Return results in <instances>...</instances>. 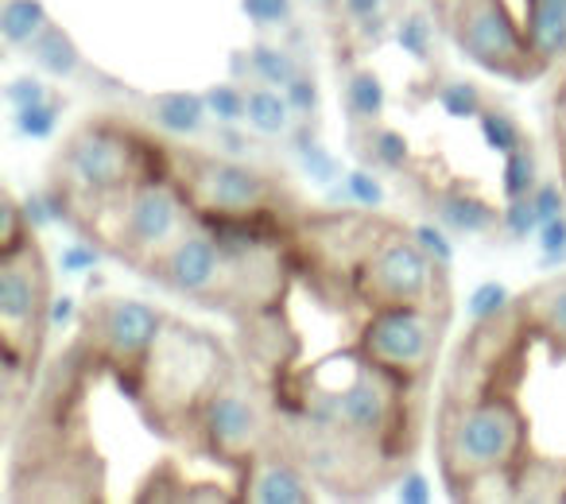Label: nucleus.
<instances>
[{
	"instance_id": "10",
	"label": "nucleus",
	"mask_w": 566,
	"mask_h": 504,
	"mask_svg": "<svg viewBox=\"0 0 566 504\" xmlns=\"http://www.w3.org/2000/svg\"><path fill=\"white\" fill-rule=\"evenodd\" d=\"M442 17H447V28L458 48L478 66H485L489 74H501L509 82H527L547 71V63L535 55L527 32L504 9V0H450Z\"/></svg>"
},
{
	"instance_id": "15",
	"label": "nucleus",
	"mask_w": 566,
	"mask_h": 504,
	"mask_svg": "<svg viewBox=\"0 0 566 504\" xmlns=\"http://www.w3.org/2000/svg\"><path fill=\"white\" fill-rule=\"evenodd\" d=\"M431 206H434V213H439V225H447L450 233L485 237L501 229V210L489 206L485 198H478L470 187H462V182H450V187L434 190Z\"/></svg>"
},
{
	"instance_id": "37",
	"label": "nucleus",
	"mask_w": 566,
	"mask_h": 504,
	"mask_svg": "<svg viewBox=\"0 0 566 504\" xmlns=\"http://www.w3.org/2000/svg\"><path fill=\"white\" fill-rule=\"evenodd\" d=\"M241 9L256 28H287L295 17L292 0H241Z\"/></svg>"
},
{
	"instance_id": "9",
	"label": "nucleus",
	"mask_w": 566,
	"mask_h": 504,
	"mask_svg": "<svg viewBox=\"0 0 566 504\" xmlns=\"http://www.w3.org/2000/svg\"><path fill=\"white\" fill-rule=\"evenodd\" d=\"M450 315L431 307H369L357 326V354L388 377L419 388L434 369Z\"/></svg>"
},
{
	"instance_id": "32",
	"label": "nucleus",
	"mask_w": 566,
	"mask_h": 504,
	"mask_svg": "<svg viewBox=\"0 0 566 504\" xmlns=\"http://www.w3.org/2000/svg\"><path fill=\"white\" fill-rule=\"evenodd\" d=\"M12 120H17V133L28 136V140H51L55 128H59V102L55 97H48V102L12 109Z\"/></svg>"
},
{
	"instance_id": "22",
	"label": "nucleus",
	"mask_w": 566,
	"mask_h": 504,
	"mask_svg": "<svg viewBox=\"0 0 566 504\" xmlns=\"http://www.w3.org/2000/svg\"><path fill=\"white\" fill-rule=\"evenodd\" d=\"M342 97H346V113H349V125H373V120L385 117V82L373 66H354L346 74V86H342Z\"/></svg>"
},
{
	"instance_id": "30",
	"label": "nucleus",
	"mask_w": 566,
	"mask_h": 504,
	"mask_svg": "<svg viewBox=\"0 0 566 504\" xmlns=\"http://www.w3.org/2000/svg\"><path fill=\"white\" fill-rule=\"evenodd\" d=\"M32 233L35 229H32V221H28L24 202H20L12 190H4V195H0V256H9L20 244H28Z\"/></svg>"
},
{
	"instance_id": "12",
	"label": "nucleus",
	"mask_w": 566,
	"mask_h": 504,
	"mask_svg": "<svg viewBox=\"0 0 566 504\" xmlns=\"http://www.w3.org/2000/svg\"><path fill=\"white\" fill-rule=\"evenodd\" d=\"M144 272L167 292L187 295L202 307H218L221 284H226V244L213 229H187Z\"/></svg>"
},
{
	"instance_id": "21",
	"label": "nucleus",
	"mask_w": 566,
	"mask_h": 504,
	"mask_svg": "<svg viewBox=\"0 0 566 504\" xmlns=\"http://www.w3.org/2000/svg\"><path fill=\"white\" fill-rule=\"evenodd\" d=\"M55 24L43 0H4L0 4V40L17 51H28L48 28Z\"/></svg>"
},
{
	"instance_id": "7",
	"label": "nucleus",
	"mask_w": 566,
	"mask_h": 504,
	"mask_svg": "<svg viewBox=\"0 0 566 504\" xmlns=\"http://www.w3.org/2000/svg\"><path fill=\"white\" fill-rule=\"evenodd\" d=\"M82 354L86 361H97L120 380L128 396H133L140 369L148 361L151 346H156L159 330H164L167 315H159L151 303L128 300V295H97L90 307L82 311Z\"/></svg>"
},
{
	"instance_id": "42",
	"label": "nucleus",
	"mask_w": 566,
	"mask_h": 504,
	"mask_svg": "<svg viewBox=\"0 0 566 504\" xmlns=\"http://www.w3.org/2000/svg\"><path fill=\"white\" fill-rule=\"evenodd\" d=\"M532 198H535V213H539V225H543V221H551V218H563L566 195H563V187H558V182H539V187L532 190Z\"/></svg>"
},
{
	"instance_id": "14",
	"label": "nucleus",
	"mask_w": 566,
	"mask_h": 504,
	"mask_svg": "<svg viewBox=\"0 0 566 504\" xmlns=\"http://www.w3.org/2000/svg\"><path fill=\"white\" fill-rule=\"evenodd\" d=\"M512 311L524 323V330L539 334L558 354H566V276H555L547 284L532 287L527 295H520Z\"/></svg>"
},
{
	"instance_id": "46",
	"label": "nucleus",
	"mask_w": 566,
	"mask_h": 504,
	"mask_svg": "<svg viewBox=\"0 0 566 504\" xmlns=\"http://www.w3.org/2000/svg\"><path fill=\"white\" fill-rule=\"evenodd\" d=\"M315 4H326V9H331V4H342V0H315Z\"/></svg>"
},
{
	"instance_id": "41",
	"label": "nucleus",
	"mask_w": 566,
	"mask_h": 504,
	"mask_svg": "<svg viewBox=\"0 0 566 504\" xmlns=\"http://www.w3.org/2000/svg\"><path fill=\"white\" fill-rule=\"evenodd\" d=\"M97 256H102V252H97L90 241H71V244L63 249V256H59V269H63L66 276H82V272L94 269Z\"/></svg>"
},
{
	"instance_id": "18",
	"label": "nucleus",
	"mask_w": 566,
	"mask_h": 504,
	"mask_svg": "<svg viewBox=\"0 0 566 504\" xmlns=\"http://www.w3.org/2000/svg\"><path fill=\"white\" fill-rule=\"evenodd\" d=\"M233 66H244V71H249L252 86H275V90H283L295 74H300V59L283 48V43H268V40L252 43L249 51H237Z\"/></svg>"
},
{
	"instance_id": "31",
	"label": "nucleus",
	"mask_w": 566,
	"mask_h": 504,
	"mask_svg": "<svg viewBox=\"0 0 566 504\" xmlns=\"http://www.w3.org/2000/svg\"><path fill=\"white\" fill-rule=\"evenodd\" d=\"M396 43L408 51L419 63H431L434 55V24L427 12H408V17L396 20Z\"/></svg>"
},
{
	"instance_id": "27",
	"label": "nucleus",
	"mask_w": 566,
	"mask_h": 504,
	"mask_svg": "<svg viewBox=\"0 0 566 504\" xmlns=\"http://www.w3.org/2000/svg\"><path fill=\"white\" fill-rule=\"evenodd\" d=\"M295 140V156H300L303 171L311 175L315 182H323V187H331V182H338V159H334V151L326 148L323 140H318L315 133L307 128V120H303L300 133H292Z\"/></svg>"
},
{
	"instance_id": "26",
	"label": "nucleus",
	"mask_w": 566,
	"mask_h": 504,
	"mask_svg": "<svg viewBox=\"0 0 566 504\" xmlns=\"http://www.w3.org/2000/svg\"><path fill=\"white\" fill-rule=\"evenodd\" d=\"M434 102L442 105L447 117L465 120V117H478L489 105V97H485V90L470 78H442L439 86H434Z\"/></svg>"
},
{
	"instance_id": "36",
	"label": "nucleus",
	"mask_w": 566,
	"mask_h": 504,
	"mask_svg": "<svg viewBox=\"0 0 566 504\" xmlns=\"http://www.w3.org/2000/svg\"><path fill=\"white\" fill-rule=\"evenodd\" d=\"M283 94H287V102H292V109L300 120H311L318 113V82H315V74L303 71V66H300V74L283 86Z\"/></svg>"
},
{
	"instance_id": "29",
	"label": "nucleus",
	"mask_w": 566,
	"mask_h": 504,
	"mask_svg": "<svg viewBox=\"0 0 566 504\" xmlns=\"http://www.w3.org/2000/svg\"><path fill=\"white\" fill-rule=\"evenodd\" d=\"M501 187H504V198H524V195H532V190L539 187V164H535L532 140H527L524 148H516V151H509V156H504Z\"/></svg>"
},
{
	"instance_id": "25",
	"label": "nucleus",
	"mask_w": 566,
	"mask_h": 504,
	"mask_svg": "<svg viewBox=\"0 0 566 504\" xmlns=\"http://www.w3.org/2000/svg\"><path fill=\"white\" fill-rule=\"evenodd\" d=\"M478 125H481V136H485V144L493 151H501V156H509V151H516V148H524V144H527L524 125H520V120L512 117L504 105L489 102L485 109L478 113Z\"/></svg>"
},
{
	"instance_id": "17",
	"label": "nucleus",
	"mask_w": 566,
	"mask_h": 504,
	"mask_svg": "<svg viewBox=\"0 0 566 504\" xmlns=\"http://www.w3.org/2000/svg\"><path fill=\"white\" fill-rule=\"evenodd\" d=\"M151 120L164 128L167 136H198L210 117L206 94H187V90H171V94H156L148 102Z\"/></svg>"
},
{
	"instance_id": "35",
	"label": "nucleus",
	"mask_w": 566,
	"mask_h": 504,
	"mask_svg": "<svg viewBox=\"0 0 566 504\" xmlns=\"http://www.w3.org/2000/svg\"><path fill=\"white\" fill-rule=\"evenodd\" d=\"M501 229L512 237V241H527L532 233H539V213H535V198H504L501 210Z\"/></svg>"
},
{
	"instance_id": "16",
	"label": "nucleus",
	"mask_w": 566,
	"mask_h": 504,
	"mask_svg": "<svg viewBox=\"0 0 566 504\" xmlns=\"http://www.w3.org/2000/svg\"><path fill=\"white\" fill-rule=\"evenodd\" d=\"M524 32L543 63L566 59V0H524Z\"/></svg>"
},
{
	"instance_id": "23",
	"label": "nucleus",
	"mask_w": 566,
	"mask_h": 504,
	"mask_svg": "<svg viewBox=\"0 0 566 504\" xmlns=\"http://www.w3.org/2000/svg\"><path fill=\"white\" fill-rule=\"evenodd\" d=\"M516 501H566V462L527 458L516 465Z\"/></svg>"
},
{
	"instance_id": "4",
	"label": "nucleus",
	"mask_w": 566,
	"mask_h": 504,
	"mask_svg": "<svg viewBox=\"0 0 566 504\" xmlns=\"http://www.w3.org/2000/svg\"><path fill=\"white\" fill-rule=\"evenodd\" d=\"M442 264H434L411 229L385 225L357 264L354 295L369 307H431L450 315V284Z\"/></svg>"
},
{
	"instance_id": "11",
	"label": "nucleus",
	"mask_w": 566,
	"mask_h": 504,
	"mask_svg": "<svg viewBox=\"0 0 566 504\" xmlns=\"http://www.w3.org/2000/svg\"><path fill=\"white\" fill-rule=\"evenodd\" d=\"M218 462L233 465L237 473L249 470V462L268 450L272 442V423H268L264 408H260L256 392L249 385H241L237 377H229L210 400L202 403L195 423V439Z\"/></svg>"
},
{
	"instance_id": "20",
	"label": "nucleus",
	"mask_w": 566,
	"mask_h": 504,
	"mask_svg": "<svg viewBox=\"0 0 566 504\" xmlns=\"http://www.w3.org/2000/svg\"><path fill=\"white\" fill-rule=\"evenodd\" d=\"M28 55L35 59V66H40L43 74H51V78H78V74H86V59H82L78 43L71 40V32H63L59 24H51L48 32L40 35V40L28 48Z\"/></svg>"
},
{
	"instance_id": "3",
	"label": "nucleus",
	"mask_w": 566,
	"mask_h": 504,
	"mask_svg": "<svg viewBox=\"0 0 566 504\" xmlns=\"http://www.w3.org/2000/svg\"><path fill=\"white\" fill-rule=\"evenodd\" d=\"M527 458V419L496 385L450 388L439 411V465L450 493Z\"/></svg>"
},
{
	"instance_id": "19",
	"label": "nucleus",
	"mask_w": 566,
	"mask_h": 504,
	"mask_svg": "<svg viewBox=\"0 0 566 504\" xmlns=\"http://www.w3.org/2000/svg\"><path fill=\"white\" fill-rule=\"evenodd\" d=\"M354 140H357L361 159L377 167V171H408L411 167L408 136L396 133V128H388V125H380V120H373V125H357Z\"/></svg>"
},
{
	"instance_id": "38",
	"label": "nucleus",
	"mask_w": 566,
	"mask_h": 504,
	"mask_svg": "<svg viewBox=\"0 0 566 504\" xmlns=\"http://www.w3.org/2000/svg\"><path fill=\"white\" fill-rule=\"evenodd\" d=\"M442 229H447V225H431V221H423V225L411 229V237H416L419 249H423L434 264L450 269V264H454V244H450V237L442 233Z\"/></svg>"
},
{
	"instance_id": "1",
	"label": "nucleus",
	"mask_w": 566,
	"mask_h": 504,
	"mask_svg": "<svg viewBox=\"0 0 566 504\" xmlns=\"http://www.w3.org/2000/svg\"><path fill=\"white\" fill-rule=\"evenodd\" d=\"M151 144L120 120H86L66 136L55 164L51 195L59 202V221L74 229H94L105 237V218L120 210L125 195L151 175Z\"/></svg>"
},
{
	"instance_id": "43",
	"label": "nucleus",
	"mask_w": 566,
	"mask_h": 504,
	"mask_svg": "<svg viewBox=\"0 0 566 504\" xmlns=\"http://www.w3.org/2000/svg\"><path fill=\"white\" fill-rule=\"evenodd\" d=\"M342 12L349 17V24H361V20L385 17V0H342Z\"/></svg>"
},
{
	"instance_id": "44",
	"label": "nucleus",
	"mask_w": 566,
	"mask_h": 504,
	"mask_svg": "<svg viewBox=\"0 0 566 504\" xmlns=\"http://www.w3.org/2000/svg\"><path fill=\"white\" fill-rule=\"evenodd\" d=\"M400 501H411V504H423V501H431V489H427V477L423 473H403L400 477Z\"/></svg>"
},
{
	"instance_id": "13",
	"label": "nucleus",
	"mask_w": 566,
	"mask_h": 504,
	"mask_svg": "<svg viewBox=\"0 0 566 504\" xmlns=\"http://www.w3.org/2000/svg\"><path fill=\"white\" fill-rule=\"evenodd\" d=\"M241 501L252 504H307L315 501L311 477L300 470V462H292L280 450H260L249 462V470L241 473Z\"/></svg>"
},
{
	"instance_id": "8",
	"label": "nucleus",
	"mask_w": 566,
	"mask_h": 504,
	"mask_svg": "<svg viewBox=\"0 0 566 504\" xmlns=\"http://www.w3.org/2000/svg\"><path fill=\"white\" fill-rule=\"evenodd\" d=\"M190 202L171 171H151L125 195L120 210L113 213V225L105 233L109 249L120 261L148 269L159 252H167L190 229Z\"/></svg>"
},
{
	"instance_id": "5",
	"label": "nucleus",
	"mask_w": 566,
	"mask_h": 504,
	"mask_svg": "<svg viewBox=\"0 0 566 504\" xmlns=\"http://www.w3.org/2000/svg\"><path fill=\"white\" fill-rule=\"evenodd\" d=\"M171 164L175 182L202 221L272 218L280 210L283 187L260 167H249L233 156H195V151L187 156L171 151Z\"/></svg>"
},
{
	"instance_id": "24",
	"label": "nucleus",
	"mask_w": 566,
	"mask_h": 504,
	"mask_svg": "<svg viewBox=\"0 0 566 504\" xmlns=\"http://www.w3.org/2000/svg\"><path fill=\"white\" fill-rule=\"evenodd\" d=\"M295 109L287 102V94L275 86H249V125L260 136H292L295 128Z\"/></svg>"
},
{
	"instance_id": "40",
	"label": "nucleus",
	"mask_w": 566,
	"mask_h": 504,
	"mask_svg": "<svg viewBox=\"0 0 566 504\" xmlns=\"http://www.w3.org/2000/svg\"><path fill=\"white\" fill-rule=\"evenodd\" d=\"M48 82L32 78V74H24V78H12L9 86H4V102L12 105V109H24V105H35V102H48Z\"/></svg>"
},
{
	"instance_id": "6",
	"label": "nucleus",
	"mask_w": 566,
	"mask_h": 504,
	"mask_svg": "<svg viewBox=\"0 0 566 504\" xmlns=\"http://www.w3.org/2000/svg\"><path fill=\"white\" fill-rule=\"evenodd\" d=\"M51 269L43 261L40 241L20 244L17 252L0 256V342H4V365L24 369L32 380V369L43 354V342L51 334Z\"/></svg>"
},
{
	"instance_id": "45",
	"label": "nucleus",
	"mask_w": 566,
	"mask_h": 504,
	"mask_svg": "<svg viewBox=\"0 0 566 504\" xmlns=\"http://www.w3.org/2000/svg\"><path fill=\"white\" fill-rule=\"evenodd\" d=\"M74 315H78V303H74V295H55V300H51V311H48L51 330H59V326H66Z\"/></svg>"
},
{
	"instance_id": "33",
	"label": "nucleus",
	"mask_w": 566,
	"mask_h": 504,
	"mask_svg": "<svg viewBox=\"0 0 566 504\" xmlns=\"http://www.w3.org/2000/svg\"><path fill=\"white\" fill-rule=\"evenodd\" d=\"M342 198L349 206H357V210L373 213L385 206V187H380V179L369 167H354V171H346V182H342Z\"/></svg>"
},
{
	"instance_id": "2",
	"label": "nucleus",
	"mask_w": 566,
	"mask_h": 504,
	"mask_svg": "<svg viewBox=\"0 0 566 504\" xmlns=\"http://www.w3.org/2000/svg\"><path fill=\"white\" fill-rule=\"evenodd\" d=\"M229 377L233 369L213 334L167 318L140 369L133 400L151 431L171 434V439H195L198 411Z\"/></svg>"
},
{
	"instance_id": "39",
	"label": "nucleus",
	"mask_w": 566,
	"mask_h": 504,
	"mask_svg": "<svg viewBox=\"0 0 566 504\" xmlns=\"http://www.w3.org/2000/svg\"><path fill=\"white\" fill-rule=\"evenodd\" d=\"M543 264H566V218H551L539 225Z\"/></svg>"
},
{
	"instance_id": "28",
	"label": "nucleus",
	"mask_w": 566,
	"mask_h": 504,
	"mask_svg": "<svg viewBox=\"0 0 566 504\" xmlns=\"http://www.w3.org/2000/svg\"><path fill=\"white\" fill-rule=\"evenodd\" d=\"M206 105H210V117L218 125H241V120H249V86H241V82H213L206 90Z\"/></svg>"
},
{
	"instance_id": "34",
	"label": "nucleus",
	"mask_w": 566,
	"mask_h": 504,
	"mask_svg": "<svg viewBox=\"0 0 566 504\" xmlns=\"http://www.w3.org/2000/svg\"><path fill=\"white\" fill-rule=\"evenodd\" d=\"M516 307V300H512V292L504 284H496V280H489V284L473 287L470 303H465V311H470L473 323H489V318H501L509 315V311Z\"/></svg>"
}]
</instances>
